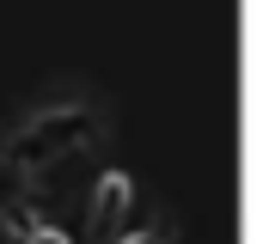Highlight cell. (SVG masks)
Wrapping results in <instances>:
<instances>
[{
	"instance_id": "1",
	"label": "cell",
	"mask_w": 263,
	"mask_h": 244,
	"mask_svg": "<svg viewBox=\"0 0 263 244\" xmlns=\"http://www.w3.org/2000/svg\"><path fill=\"white\" fill-rule=\"evenodd\" d=\"M37 244H67V238H62V232H37Z\"/></svg>"
}]
</instances>
